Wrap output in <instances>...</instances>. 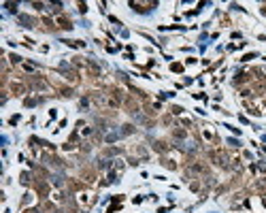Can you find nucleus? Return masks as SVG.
Segmentation results:
<instances>
[{"label": "nucleus", "mask_w": 266, "mask_h": 213, "mask_svg": "<svg viewBox=\"0 0 266 213\" xmlns=\"http://www.w3.org/2000/svg\"><path fill=\"white\" fill-rule=\"evenodd\" d=\"M56 23H60V28H64V30H70V28H72V21H70L66 15H58Z\"/></svg>", "instance_id": "nucleus-1"}, {"label": "nucleus", "mask_w": 266, "mask_h": 213, "mask_svg": "<svg viewBox=\"0 0 266 213\" xmlns=\"http://www.w3.org/2000/svg\"><path fill=\"white\" fill-rule=\"evenodd\" d=\"M11 92L15 94V96H21V94L26 92V87H23L21 83H11Z\"/></svg>", "instance_id": "nucleus-2"}, {"label": "nucleus", "mask_w": 266, "mask_h": 213, "mask_svg": "<svg viewBox=\"0 0 266 213\" xmlns=\"http://www.w3.org/2000/svg\"><path fill=\"white\" fill-rule=\"evenodd\" d=\"M132 130H134V128H132V126H130V124H126V126H124V132H126V134H130V132H132Z\"/></svg>", "instance_id": "nucleus-3"}, {"label": "nucleus", "mask_w": 266, "mask_h": 213, "mask_svg": "<svg viewBox=\"0 0 266 213\" xmlns=\"http://www.w3.org/2000/svg\"><path fill=\"white\" fill-rule=\"evenodd\" d=\"M173 134H175V136H179V138H183V136H185V132H183V130H175Z\"/></svg>", "instance_id": "nucleus-4"}, {"label": "nucleus", "mask_w": 266, "mask_h": 213, "mask_svg": "<svg viewBox=\"0 0 266 213\" xmlns=\"http://www.w3.org/2000/svg\"><path fill=\"white\" fill-rule=\"evenodd\" d=\"M181 111H183V109H181V107H173V113H175V115H179V113H181Z\"/></svg>", "instance_id": "nucleus-5"}]
</instances>
